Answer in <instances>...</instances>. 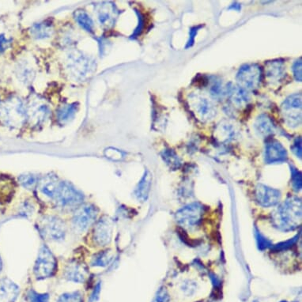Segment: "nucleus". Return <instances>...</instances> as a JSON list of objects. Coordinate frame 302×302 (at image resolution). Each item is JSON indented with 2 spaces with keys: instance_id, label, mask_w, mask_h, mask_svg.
Masks as SVG:
<instances>
[{
  "instance_id": "22",
  "label": "nucleus",
  "mask_w": 302,
  "mask_h": 302,
  "mask_svg": "<svg viewBox=\"0 0 302 302\" xmlns=\"http://www.w3.org/2000/svg\"><path fill=\"white\" fill-rule=\"evenodd\" d=\"M151 182H152V176L149 170H146L142 179L134 191V194L138 201L144 202L147 200L151 187Z\"/></svg>"
},
{
  "instance_id": "30",
  "label": "nucleus",
  "mask_w": 302,
  "mask_h": 302,
  "mask_svg": "<svg viewBox=\"0 0 302 302\" xmlns=\"http://www.w3.org/2000/svg\"><path fill=\"white\" fill-rule=\"evenodd\" d=\"M112 260V253L108 250L102 251L93 256L91 266L93 267H106Z\"/></svg>"
},
{
  "instance_id": "41",
  "label": "nucleus",
  "mask_w": 302,
  "mask_h": 302,
  "mask_svg": "<svg viewBox=\"0 0 302 302\" xmlns=\"http://www.w3.org/2000/svg\"><path fill=\"white\" fill-rule=\"evenodd\" d=\"M135 12H136L138 18H139V25H138L136 29H135L132 36H131V38H135V37H139L140 33H142V31H143V26H144V20H143V15L138 10H136Z\"/></svg>"
},
{
  "instance_id": "5",
  "label": "nucleus",
  "mask_w": 302,
  "mask_h": 302,
  "mask_svg": "<svg viewBox=\"0 0 302 302\" xmlns=\"http://www.w3.org/2000/svg\"><path fill=\"white\" fill-rule=\"evenodd\" d=\"M301 94H295L286 99L281 106L284 121L291 128H297L302 124V101Z\"/></svg>"
},
{
  "instance_id": "8",
  "label": "nucleus",
  "mask_w": 302,
  "mask_h": 302,
  "mask_svg": "<svg viewBox=\"0 0 302 302\" xmlns=\"http://www.w3.org/2000/svg\"><path fill=\"white\" fill-rule=\"evenodd\" d=\"M236 78L239 87L246 91H256L261 83V68L256 64H245L240 68Z\"/></svg>"
},
{
  "instance_id": "24",
  "label": "nucleus",
  "mask_w": 302,
  "mask_h": 302,
  "mask_svg": "<svg viewBox=\"0 0 302 302\" xmlns=\"http://www.w3.org/2000/svg\"><path fill=\"white\" fill-rule=\"evenodd\" d=\"M53 32L52 25L47 21L34 24L30 29L31 36L37 40L49 38L53 34Z\"/></svg>"
},
{
  "instance_id": "39",
  "label": "nucleus",
  "mask_w": 302,
  "mask_h": 302,
  "mask_svg": "<svg viewBox=\"0 0 302 302\" xmlns=\"http://www.w3.org/2000/svg\"><path fill=\"white\" fill-rule=\"evenodd\" d=\"M201 28H202V25H197V26L191 28L190 31H189V39L186 44V48H191L194 44L195 38L197 37V33Z\"/></svg>"
},
{
  "instance_id": "13",
  "label": "nucleus",
  "mask_w": 302,
  "mask_h": 302,
  "mask_svg": "<svg viewBox=\"0 0 302 302\" xmlns=\"http://www.w3.org/2000/svg\"><path fill=\"white\" fill-rule=\"evenodd\" d=\"M112 223L108 216H104L97 222L94 229L93 238L99 246L108 245L112 239Z\"/></svg>"
},
{
  "instance_id": "12",
  "label": "nucleus",
  "mask_w": 302,
  "mask_h": 302,
  "mask_svg": "<svg viewBox=\"0 0 302 302\" xmlns=\"http://www.w3.org/2000/svg\"><path fill=\"white\" fill-rule=\"evenodd\" d=\"M27 119L33 125H41L50 116V108L42 99H36L31 101L26 108Z\"/></svg>"
},
{
  "instance_id": "42",
  "label": "nucleus",
  "mask_w": 302,
  "mask_h": 302,
  "mask_svg": "<svg viewBox=\"0 0 302 302\" xmlns=\"http://www.w3.org/2000/svg\"><path fill=\"white\" fill-rule=\"evenodd\" d=\"M292 151L294 152V154L296 155L297 157H299L300 159H302V138L301 137H299V138H297L295 139V143L293 144L292 147Z\"/></svg>"
},
{
  "instance_id": "34",
  "label": "nucleus",
  "mask_w": 302,
  "mask_h": 302,
  "mask_svg": "<svg viewBox=\"0 0 302 302\" xmlns=\"http://www.w3.org/2000/svg\"><path fill=\"white\" fill-rule=\"evenodd\" d=\"M291 171L294 190L295 192H299L302 190V173L294 166H291Z\"/></svg>"
},
{
  "instance_id": "10",
  "label": "nucleus",
  "mask_w": 302,
  "mask_h": 302,
  "mask_svg": "<svg viewBox=\"0 0 302 302\" xmlns=\"http://www.w3.org/2000/svg\"><path fill=\"white\" fill-rule=\"evenodd\" d=\"M98 214V208L91 204H85L78 207L72 218V225L75 232L81 233L87 230L95 223Z\"/></svg>"
},
{
  "instance_id": "35",
  "label": "nucleus",
  "mask_w": 302,
  "mask_h": 302,
  "mask_svg": "<svg viewBox=\"0 0 302 302\" xmlns=\"http://www.w3.org/2000/svg\"><path fill=\"white\" fill-rule=\"evenodd\" d=\"M27 299L29 302H48L49 295L48 294H38L33 290L27 293Z\"/></svg>"
},
{
  "instance_id": "25",
  "label": "nucleus",
  "mask_w": 302,
  "mask_h": 302,
  "mask_svg": "<svg viewBox=\"0 0 302 302\" xmlns=\"http://www.w3.org/2000/svg\"><path fill=\"white\" fill-rule=\"evenodd\" d=\"M217 138L221 141L233 139L237 135V130L233 124L228 121H222L217 125L215 131Z\"/></svg>"
},
{
  "instance_id": "46",
  "label": "nucleus",
  "mask_w": 302,
  "mask_h": 302,
  "mask_svg": "<svg viewBox=\"0 0 302 302\" xmlns=\"http://www.w3.org/2000/svg\"><path fill=\"white\" fill-rule=\"evenodd\" d=\"M0 272H1V265H0Z\"/></svg>"
},
{
  "instance_id": "1",
  "label": "nucleus",
  "mask_w": 302,
  "mask_h": 302,
  "mask_svg": "<svg viewBox=\"0 0 302 302\" xmlns=\"http://www.w3.org/2000/svg\"><path fill=\"white\" fill-rule=\"evenodd\" d=\"M302 200L291 197L274 211L272 223L279 230H294L302 223Z\"/></svg>"
},
{
  "instance_id": "33",
  "label": "nucleus",
  "mask_w": 302,
  "mask_h": 302,
  "mask_svg": "<svg viewBox=\"0 0 302 302\" xmlns=\"http://www.w3.org/2000/svg\"><path fill=\"white\" fill-rule=\"evenodd\" d=\"M18 181L24 188L27 189H33L37 183V177L31 173L22 174L18 177Z\"/></svg>"
},
{
  "instance_id": "47",
  "label": "nucleus",
  "mask_w": 302,
  "mask_h": 302,
  "mask_svg": "<svg viewBox=\"0 0 302 302\" xmlns=\"http://www.w3.org/2000/svg\"></svg>"
},
{
  "instance_id": "45",
  "label": "nucleus",
  "mask_w": 302,
  "mask_h": 302,
  "mask_svg": "<svg viewBox=\"0 0 302 302\" xmlns=\"http://www.w3.org/2000/svg\"><path fill=\"white\" fill-rule=\"evenodd\" d=\"M101 292V283H99L97 284L96 287L94 289L92 294H91V298H90V302H96L99 298V295Z\"/></svg>"
},
{
  "instance_id": "17",
  "label": "nucleus",
  "mask_w": 302,
  "mask_h": 302,
  "mask_svg": "<svg viewBox=\"0 0 302 302\" xmlns=\"http://www.w3.org/2000/svg\"><path fill=\"white\" fill-rule=\"evenodd\" d=\"M288 158L285 147L278 142L272 140L266 145L265 162L268 164L281 163Z\"/></svg>"
},
{
  "instance_id": "6",
  "label": "nucleus",
  "mask_w": 302,
  "mask_h": 302,
  "mask_svg": "<svg viewBox=\"0 0 302 302\" xmlns=\"http://www.w3.org/2000/svg\"><path fill=\"white\" fill-rule=\"evenodd\" d=\"M39 231L44 238L49 241L64 240L67 226L63 220L55 216H44L39 222Z\"/></svg>"
},
{
  "instance_id": "11",
  "label": "nucleus",
  "mask_w": 302,
  "mask_h": 302,
  "mask_svg": "<svg viewBox=\"0 0 302 302\" xmlns=\"http://www.w3.org/2000/svg\"><path fill=\"white\" fill-rule=\"evenodd\" d=\"M203 213V207L199 202L189 204L176 214V220L185 228H193L198 225Z\"/></svg>"
},
{
  "instance_id": "9",
  "label": "nucleus",
  "mask_w": 302,
  "mask_h": 302,
  "mask_svg": "<svg viewBox=\"0 0 302 302\" xmlns=\"http://www.w3.org/2000/svg\"><path fill=\"white\" fill-rule=\"evenodd\" d=\"M53 200L59 207H75L81 205L84 197L71 184L68 182H60Z\"/></svg>"
},
{
  "instance_id": "7",
  "label": "nucleus",
  "mask_w": 302,
  "mask_h": 302,
  "mask_svg": "<svg viewBox=\"0 0 302 302\" xmlns=\"http://www.w3.org/2000/svg\"><path fill=\"white\" fill-rule=\"evenodd\" d=\"M57 268V262L48 247H41L33 268L35 277L38 280L45 279L54 275Z\"/></svg>"
},
{
  "instance_id": "20",
  "label": "nucleus",
  "mask_w": 302,
  "mask_h": 302,
  "mask_svg": "<svg viewBox=\"0 0 302 302\" xmlns=\"http://www.w3.org/2000/svg\"><path fill=\"white\" fill-rule=\"evenodd\" d=\"M19 288L9 279L0 280V302H15Z\"/></svg>"
},
{
  "instance_id": "36",
  "label": "nucleus",
  "mask_w": 302,
  "mask_h": 302,
  "mask_svg": "<svg viewBox=\"0 0 302 302\" xmlns=\"http://www.w3.org/2000/svg\"><path fill=\"white\" fill-rule=\"evenodd\" d=\"M255 235H256L257 245H258V248L260 250H264L266 248L272 247V243H271V241H268V239L265 238V237L260 233V232H259V231L257 230V229H255Z\"/></svg>"
},
{
  "instance_id": "32",
  "label": "nucleus",
  "mask_w": 302,
  "mask_h": 302,
  "mask_svg": "<svg viewBox=\"0 0 302 302\" xmlns=\"http://www.w3.org/2000/svg\"><path fill=\"white\" fill-rule=\"evenodd\" d=\"M57 302H83V294L81 291L66 293L59 298Z\"/></svg>"
},
{
  "instance_id": "29",
  "label": "nucleus",
  "mask_w": 302,
  "mask_h": 302,
  "mask_svg": "<svg viewBox=\"0 0 302 302\" xmlns=\"http://www.w3.org/2000/svg\"><path fill=\"white\" fill-rule=\"evenodd\" d=\"M162 157L163 158L164 162H166L172 170H177L181 167V159H180L178 155L176 154L175 151L172 149L164 150L162 153Z\"/></svg>"
},
{
  "instance_id": "27",
  "label": "nucleus",
  "mask_w": 302,
  "mask_h": 302,
  "mask_svg": "<svg viewBox=\"0 0 302 302\" xmlns=\"http://www.w3.org/2000/svg\"><path fill=\"white\" fill-rule=\"evenodd\" d=\"M75 18L79 25L88 33H93L95 32L94 22L87 12L80 10L75 11Z\"/></svg>"
},
{
  "instance_id": "21",
  "label": "nucleus",
  "mask_w": 302,
  "mask_h": 302,
  "mask_svg": "<svg viewBox=\"0 0 302 302\" xmlns=\"http://www.w3.org/2000/svg\"><path fill=\"white\" fill-rule=\"evenodd\" d=\"M254 128L258 135L262 137H268L275 132V125L272 118L264 113L260 114L256 117Z\"/></svg>"
},
{
  "instance_id": "2",
  "label": "nucleus",
  "mask_w": 302,
  "mask_h": 302,
  "mask_svg": "<svg viewBox=\"0 0 302 302\" xmlns=\"http://www.w3.org/2000/svg\"><path fill=\"white\" fill-rule=\"evenodd\" d=\"M0 116L6 125L20 127L27 119L26 107L17 97H12L0 105Z\"/></svg>"
},
{
  "instance_id": "4",
  "label": "nucleus",
  "mask_w": 302,
  "mask_h": 302,
  "mask_svg": "<svg viewBox=\"0 0 302 302\" xmlns=\"http://www.w3.org/2000/svg\"><path fill=\"white\" fill-rule=\"evenodd\" d=\"M67 69L74 79L82 80L95 71V60L82 52H73L67 60Z\"/></svg>"
},
{
  "instance_id": "37",
  "label": "nucleus",
  "mask_w": 302,
  "mask_h": 302,
  "mask_svg": "<svg viewBox=\"0 0 302 302\" xmlns=\"http://www.w3.org/2000/svg\"><path fill=\"white\" fill-rule=\"evenodd\" d=\"M293 74L295 76V79L298 82L302 81V58H299V60H295V63L292 66Z\"/></svg>"
},
{
  "instance_id": "44",
  "label": "nucleus",
  "mask_w": 302,
  "mask_h": 302,
  "mask_svg": "<svg viewBox=\"0 0 302 302\" xmlns=\"http://www.w3.org/2000/svg\"><path fill=\"white\" fill-rule=\"evenodd\" d=\"M10 41L8 40L5 35L0 34V53H2L9 46Z\"/></svg>"
},
{
  "instance_id": "16",
  "label": "nucleus",
  "mask_w": 302,
  "mask_h": 302,
  "mask_svg": "<svg viewBox=\"0 0 302 302\" xmlns=\"http://www.w3.org/2000/svg\"><path fill=\"white\" fill-rule=\"evenodd\" d=\"M225 96L227 97L233 107L240 109L246 106L250 101L248 91L232 83L225 86Z\"/></svg>"
},
{
  "instance_id": "14",
  "label": "nucleus",
  "mask_w": 302,
  "mask_h": 302,
  "mask_svg": "<svg viewBox=\"0 0 302 302\" xmlns=\"http://www.w3.org/2000/svg\"><path fill=\"white\" fill-rule=\"evenodd\" d=\"M96 13L101 25L107 29H110L115 25L119 11L115 4L110 2H104L97 5Z\"/></svg>"
},
{
  "instance_id": "15",
  "label": "nucleus",
  "mask_w": 302,
  "mask_h": 302,
  "mask_svg": "<svg viewBox=\"0 0 302 302\" xmlns=\"http://www.w3.org/2000/svg\"><path fill=\"white\" fill-rule=\"evenodd\" d=\"M255 194L258 203L264 207L275 206L281 199V193L279 190L264 185L256 186Z\"/></svg>"
},
{
  "instance_id": "26",
  "label": "nucleus",
  "mask_w": 302,
  "mask_h": 302,
  "mask_svg": "<svg viewBox=\"0 0 302 302\" xmlns=\"http://www.w3.org/2000/svg\"><path fill=\"white\" fill-rule=\"evenodd\" d=\"M78 104L76 103L74 104H67V105L62 106L61 108H59L57 112L58 120L60 123H68L71 119H73L75 113L77 112Z\"/></svg>"
},
{
  "instance_id": "28",
  "label": "nucleus",
  "mask_w": 302,
  "mask_h": 302,
  "mask_svg": "<svg viewBox=\"0 0 302 302\" xmlns=\"http://www.w3.org/2000/svg\"><path fill=\"white\" fill-rule=\"evenodd\" d=\"M17 76L21 82L28 84L33 81L35 76L34 70L25 63L18 64L17 68Z\"/></svg>"
},
{
  "instance_id": "43",
  "label": "nucleus",
  "mask_w": 302,
  "mask_h": 302,
  "mask_svg": "<svg viewBox=\"0 0 302 302\" xmlns=\"http://www.w3.org/2000/svg\"><path fill=\"white\" fill-rule=\"evenodd\" d=\"M195 283H192L189 281V283H185V285L182 287L184 292L188 295H192L194 294L196 291V288H197V285L194 284Z\"/></svg>"
},
{
  "instance_id": "38",
  "label": "nucleus",
  "mask_w": 302,
  "mask_h": 302,
  "mask_svg": "<svg viewBox=\"0 0 302 302\" xmlns=\"http://www.w3.org/2000/svg\"><path fill=\"white\" fill-rule=\"evenodd\" d=\"M299 235H297L294 238L289 240V241H285V242H282L280 244L275 245L273 247V250L275 251H283L287 250L288 248H291L293 245H295L297 241L299 240Z\"/></svg>"
},
{
  "instance_id": "19",
  "label": "nucleus",
  "mask_w": 302,
  "mask_h": 302,
  "mask_svg": "<svg viewBox=\"0 0 302 302\" xmlns=\"http://www.w3.org/2000/svg\"><path fill=\"white\" fill-rule=\"evenodd\" d=\"M89 272L85 264L79 262H71L66 267L64 276L69 281L84 283L88 277Z\"/></svg>"
},
{
  "instance_id": "40",
  "label": "nucleus",
  "mask_w": 302,
  "mask_h": 302,
  "mask_svg": "<svg viewBox=\"0 0 302 302\" xmlns=\"http://www.w3.org/2000/svg\"><path fill=\"white\" fill-rule=\"evenodd\" d=\"M170 295L168 294L166 288H161L157 293L156 297L153 302H169Z\"/></svg>"
},
{
  "instance_id": "18",
  "label": "nucleus",
  "mask_w": 302,
  "mask_h": 302,
  "mask_svg": "<svg viewBox=\"0 0 302 302\" xmlns=\"http://www.w3.org/2000/svg\"><path fill=\"white\" fill-rule=\"evenodd\" d=\"M265 75L268 83L277 84L283 81L286 76V66L283 60H275L267 62Z\"/></svg>"
},
{
  "instance_id": "31",
  "label": "nucleus",
  "mask_w": 302,
  "mask_h": 302,
  "mask_svg": "<svg viewBox=\"0 0 302 302\" xmlns=\"http://www.w3.org/2000/svg\"><path fill=\"white\" fill-rule=\"evenodd\" d=\"M212 83L210 85V95L214 98H222L225 97V87L222 86L221 80L212 78Z\"/></svg>"
},
{
  "instance_id": "3",
  "label": "nucleus",
  "mask_w": 302,
  "mask_h": 302,
  "mask_svg": "<svg viewBox=\"0 0 302 302\" xmlns=\"http://www.w3.org/2000/svg\"><path fill=\"white\" fill-rule=\"evenodd\" d=\"M189 108L201 121H211L217 114L214 102L201 93H191L188 98Z\"/></svg>"
},
{
  "instance_id": "23",
  "label": "nucleus",
  "mask_w": 302,
  "mask_h": 302,
  "mask_svg": "<svg viewBox=\"0 0 302 302\" xmlns=\"http://www.w3.org/2000/svg\"><path fill=\"white\" fill-rule=\"evenodd\" d=\"M60 182L56 176H46L39 183V189L43 194L51 199H54Z\"/></svg>"
}]
</instances>
